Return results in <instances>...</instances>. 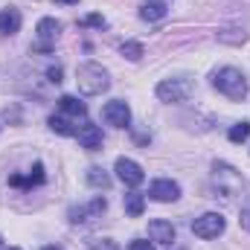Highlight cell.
Returning a JSON list of instances; mask_svg holds the SVG:
<instances>
[{
    "label": "cell",
    "instance_id": "obj_21",
    "mask_svg": "<svg viewBox=\"0 0 250 250\" xmlns=\"http://www.w3.org/2000/svg\"><path fill=\"white\" fill-rule=\"evenodd\" d=\"M120 53H123L128 62H140L146 50H143V44H140V41H125L123 47H120Z\"/></svg>",
    "mask_w": 250,
    "mask_h": 250
},
{
    "label": "cell",
    "instance_id": "obj_4",
    "mask_svg": "<svg viewBox=\"0 0 250 250\" xmlns=\"http://www.w3.org/2000/svg\"><path fill=\"white\" fill-rule=\"evenodd\" d=\"M242 187V178L233 166L227 163H215L212 166V189H215V198H233Z\"/></svg>",
    "mask_w": 250,
    "mask_h": 250
},
{
    "label": "cell",
    "instance_id": "obj_30",
    "mask_svg": "<svg viewBox=\"0 0 250 250\" xmlns=\"http://www.w3.org/2000/svg\"><path fill=\"white\" fill-rule=\"evenodd\" d=\"M0 248H3V239H0Z\"/></svg>",
    "mask_w": 250,
    "mask_h": 250
},
{
    "label": "cell",
    "instance_id": "obj_13",
    "mask_svg": "<svg viewBox=\"0 0 250 250\" xmlns=\"http://www.w3.org/2000/svg\"><path fill=\"white\" fill-rule=\"evenodd\" d=\"M21 23H23V18H21V12H18L15 6L0 9V35H15V32H21Z\"/></svg>",
    "mask_w": 250,
    "mask_h": 250
},
{
    "label": "cell",
    "instance_id": "obj_19",
    "mask_svg": "<svg viewBox=\"0 0 250 250\" xmlns=\"http://www.w3.org/2000/svg\"><path fill=\"white\" fill-rule=\"evenodd\" d=\"M143 209H146V198L140 192H128L125 195V212L131 218H137V215H143Z\"/></svg>",
    "mask_w": 250,
    "mask_h": 250
},
{
    "label": "cell",
    "instance_id": "obj_16",
    "mask_svg": "<svg viewBox=\"0 0 250 250\" xmlns=\"http://www.w3.org/2000/svg\"><path fill=\"white\" fill-rule=\"evenodd\" d=\"M76 120L73 117H64V114H53L50 117V128L56 131V134H62V137H76L79 134V128H76Z\"/></svg>",
    "mask_w": 250,
    "mask_h": 250
},
{
    "label": "cell",
    "instance_id": "obj_23",
    "mask_svg": "<svg viewBox=\"0 0 250 250\" xmlns=\"http://www.w3.org/2000/svg\"><path fill=\"white\" fill-rule=\"evenodd\" d=\"M82 26H96V29H105V26H108V21H105L102 15H87V18H82Z\"/></svg>",
    "mask_w": 250,
    "mask_h": 250
},
{
    "label": "cell",
    "instance_id": "obj_22",
    "mask_svg": "<svg viewBox=\"0 0 250 250\" xmlns=\"http://www.w3.org/2000/svg\"><path fill=\"white\" fill-rule=\"evenodd\" d=\"M87 248L90 250H120L117 248V242H111V239H90Z\"/></svg>",
    "mask_w": 250,
    "mask_h": 250
},
{
    "label": "cell",
    "instance_id": "obj_20",
    "mask_svg": "<svg viewBox=\"0 0 250 250\" xmlns=\"http://www.w3.org/2000/svg\"><path fill=\"white\" fill-rule=\"evenodd\" d=\"M227 137H230V143H245V140L250 137V123H248V120L236 123L230 131H227Z\"/></svg>",
    "mask_w": 250,
    "mask_h": 250
},
{
    "label": "cell",
    "instance_id": "obj_24",
    "mask_svg": "<svg viewBox=\"0 0 250 250\" xmlns=\"http://www.w3.org/2000/svg\"><path fill=\"white\" fill-rule=\"evenodd\" d=\"M128 250H154V245L146 242V239H134V242L128 245Z\"/></svg>",
    "mask_w": 250,
    "mask_h": 250
},
{
    "label": "cell",
    "instance_id": "obj_9",
    "mask_svg": "<svg viewBox=\"0 0 250 250\" xmlns=\"http://www.w3.org/2000/svg\"><path fill=\"white\" fill-rule=\"evenodd\" d=\"M102 120L108 125H114V128H128V123H131V108L125 105L123 99H114V102H108L102 108Z\"/></svg>",
    "mask_w": 250,
    "mask_h": 250
},
{
    "label": "cell",
    "instance_id": "obj_17",
    "mask_svg": "<svg viewBox=\"0 0 250 250\" xmlns=\"http://www.w3.org/2000/svg\"><path fill=\"white\" fill-rule=\"evenodd\" d=\"M9 184H12V187H38V184H44V166H41V163H35V166H32V175H26V178L12 175V178H9Z\"/></svg>",
    "mask_w": 250,
    "mask_h": 250
},
{
    "label": "cell",
    "instance_id": "obj_26",
    "mask_svg": "<svg viewBox=\"0 0 250 250\" xmlns=\"http://www.w3.org/2000/svg\"><path fill=\"white\" fill-rule=\"evenodd\" d=\"M242 227L250 230V209H242Z\"/></svg>",
    "mask_w": 250,
    "mask_h": 250
},
{
    "label": "cell",
    "instance_id": "obj_10",
    "mask_svg": "<svg viewBox=\"0 0 250 250\" xmlns=\"http://www.w3.org/2000/svg\"><path fill=\"white\" fill-rule=\"evenodd\" d=\"M148 198L157 201V204H172V201L181 198V187L175 181H169V178H160V181H154L148 187Z\"/></svg>",
    "mask_w": 250,
    "mask_h": 250
},
{
    "label": "cell",
    "instance_id": "obj_29",
    "mask_svg": "<svg viewBox=\"0 0 250 250\" xmlns=\"http://www.w3.org/2000/svg\"><path fill=\"white\" fill-rule=\"evenodd\" d=\"M9 250H21V248H9Z\"/></svg>",
    "mask_w": 250,
    "mask_h": 250
},
{
    "label": "cell",
    "instance_id": "obj_3",
    "mask_svg": "<svg viewBox=\"0 0 250 250\" xmlns=\"http://www.w3.org/2000/svg\"><path fill=\"white\" fill-rule=\"evenodd\" d=\"M192 90H195V82L189 76H178V79H163L154 93L160 102H187Z\"/></svg>",
    "mask_w": 250,
    "mask_h": 250
},
{
    "label": "cell",
    "instance_id": "obj_2",
    "mask_svg": "<svg viewBox=\"0 0 250 250\" xmlns=\"http://www.w3.org/2000/svg\"><path fill=\"white\" fill-rule=\"evenodd\" d=\"M76 82H79V90H82L84 96H99V93H105V90L111 87L108 70L96 62L82 64V67L76 70Z\"/></svg>",
    "mask_w": 250,
    "mask_h": 250
},
{
    "label": "cell",
    "instance_id": "obj_27",
    "mask_svg": "<svg viewBox=\"0 0 250 250\" xmlns=\"http://www.w3.org/2000/svg\"><path fill=\"white\" fill-rule=\"evenodd\" d=\"M53 3H67V6H73V3H79V0H53Z\"/></svg>",
    "mask_w": 250,
    "mask_h": 250
},
{
    "label": "cell",
    "instance_id": "obj_8",
    "mask_svg": "<svg viewBox=\"0 0 250 250\" xmlns=\"http://www.w3.org/2000/svg\"><path fill=\"white\" fill-rule=\"evenodd\" d=\"M105 209H108V201H105L102 195H96L93 201H87V204H82V207H73V209H70V221H73V224H84V221L99 218Z\"/></svg>",
    "mask_w": 250,
    "mask_h": 250
},
{
    "label": "cell",
    "instance_id": "obj_1",
    "mask_svg": "<svg viewBox=\"0 0 250 250\" xmlns=\"http://www.w3.org/2000/svg\"><path fill=\"white\" fill-rule=\"evenodd\" d=\"M212 87H215L218 93H224L227 99H233V102H242L250 90L245 73L236 70V67H221V70H215V73H212Z\"/></svg>",
    "mask_w": 250,
    "mask_h": 250
},
{
    "label": "cell",
    "instance_id": "obj_25",
    "mask_svg": "<svg viewBox=\"0 0 250 250\" xmlns=\"http://www.w3.org/2000/svg\"><path fill=\"white\" fill-rule=\"evenodd\" d=\"M47 79H50L53 84H59V82H62V67H50V70H47Z\"/></svg>",
    "mask_w": 250,
    "mask_h": 250
},
{
    "label": "cell",
    "instance_id": "obj_18",
    "mask_svg": "<svg viewBox=\"0 0 250 250\" xmlns=\"http://www.w3.org/2000/svg\"><path fill=\"white\" fill-rule=\"evenodd\" d=\"M87 184L96 189H111V175L105 169H99V166H90L87 169Z\"/></svg>",
    "mask_w": 250,
    "mask_h": 250
},
{
    "label": "cell",
    "instance_id": "obj_12",
    "mask_svg": "<svg viewBox=\"0 0 250 250\" xmlns=\"http://www.w3.org/2000/svg\"><path fill=\"white\" fill-rule=\"evenodd\" d=\"M76 137H79V146L87 148V151L102 148V128H99V125H82Z\"/></svg>",
    "mask_w": 250,
    "mask_h": 250
},
{
    "label": "cell",
    "instance_id": "obj_5",
    "mask_svg": "<svg viewBox=\"0 0 250 250\" xmlns=\"http://www.w3.org/2000/svg\"><path fill=\"white\" fill-rule=\"evenodd\" d=\"M224 227H227V221L221 212H204L201 218L192 221V233L198 239H218L224 233Z\"/></svg>",
    "mask_w": 250,
    "mask_h": 250
},
{
    "label": "cell",
    "instance_id": "obj_7",
    "mask_svg": "<svg viewBox=\"0 0 250 250\" xmlns=\"http://www.w3.org/2000/svg\"><path fill=\"white\" fill-rule=\"evenodd\" d=\"M114 172H117V178L123 181L125 187H140L143 181H146V172H143V166L140 163H134L131 157H120L117 163H114Z\"/></svg>",
    "mask_w": 250,
    "mask_h": 250
},
{
    "label": "cell",
    "instance_id": "obj_28",
    "mask_svg": "<svg viewBox=\"0 0 250 250\" xmlns=\"http://www.w3.org/2000/svg\"><path fill=\"white\" fill-rule=\"evenodd\" d=\"M44 250H62V248L59 245H50V248H44Z\"/></svg>",
    "mask_w": 250,
    "mask_h": 250
},
{
    "label": "cell",
    "instance_id": "obj_15",
    "mask_svg": "<svg viewBox=\"0 0 250 250\" xmlns=\"http://www.w3.org/2000/svg\"><path fill=\"white\" fill-rule=\"evenodd\" d=\"M59 111H62L64 117L82 120V117L87 114V105H84V102H79L76 96H62V99H59Z\"/></svg>",
    "mask_w": 250,
    "mask_h": 250
},
{
    "label": "cell",
    "instance_id": "obj_11",
    "mask_svg": "<svg viewBox=\"0 0 250 250\" xmlns=\"http://www.w3.org/2000/svg\"><path fill=\"white\" fill-rule=\"evenodd\" d=\"M175 227L169 224V221H163V218H154L151 224H148V239L151 242H157V245H175Z\"/></svg>",
    "mask_w": 250,
    "mask_h": 250
},
{
    "label": "cell",
    "instance_id": "obj_6",
    "mask_svg": "<svg viewBox=\"0 0 250 250\" xmlns=\"http://www.w3.org/2000/svg\"><path fill=\"white\" fill-rule=\"evenodd\" d=\"M35 32H38V41H35L32 50L35 53H50L53 44H56V38H59V32H62V23L56 18H41L38 26H35Z\"/></svg>",
    "mask_w": 250,
    "mask_h": 250
},
{
    "label": "cell",
    "instance_id": "obj_14",
    "mask_svg": "<svg viewBox=\"0 0 250 250\" xmlns=\"http://www.w3.org/2000/svg\"><path fill=\"white\" fill-rule=\"evenodd\" d=\"M140 18L148 21V23L163 21V18H166V0H148V3H143V6H140Z\"/></svg>",
    "mask_w": 250,
    "mask_h": 250
}]
</instances>
